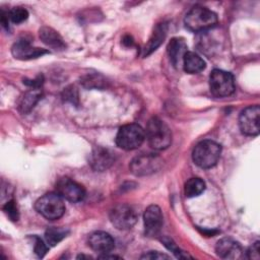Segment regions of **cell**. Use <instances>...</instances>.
Masks as SVG:
<instances>
[{
  "label": "cell",
  "mask_w": 260,
  "mask_h": 260,
  "mask_svg": "<svg viewBox=\"0 0 260 260\" xmlns=\"http://www.w3.org/2000/svg\"><path fill=\"white\" fill-rule=\"evenodd\" d=\"M260 243L259 241H256L252 246L247 250V257L249 259H255L258 260L260 258Z\"/></svg>",
  "instance_id": "28"
},
{
  "label": "cell",
  "mask_w": 260,
  "mask_h": 260,
  "mask_svg": "<svg viewBox=\"0 0 260 260\" xmlns=\"http://www.w3.org/2000/svg\"><path fill=\"white\" fill-rule=\"evenodd\" d=\"M161 242L164 243V245L171 251L173 252L178 258H188L190 257L188 254H186L184 251H182L174 242L172 239L170 238H164L161 239Z\"/></svg>",
  "instance_id": "25"
},
{
  "label": "cell",
  "mask_w": 260,
  "mask_h": 260,
  "mask_svg": "<svg viewBox=\"0 0 260 260\" xmlns=\"http://www.w3.org/2000/svg\"><path fill=\"white\" fill-rule=\"evenodd\" d=\"M11 53L15 59L30 60L42 57L43 55L48 54L49 51L46 49L34 47L26 40H19L13 44L11 48Z\"/></svg>",
  "instance_id": "11"
},
{
  "label": "cell",
  "mask_w": 260,
  "mask_h": 260,
  "mask_svg": "<svg viewBox=\"0 0 260 260\" xmlns=\"http://www.w3.org/2000/svg\"><path fill=\"white\" fill-rule=\"evenodd\" d=\"M167 51H168L170 61L175 67L182 65L183 58L185 54L188 52L185 41L180 38L172 39L168 45Z\"/></svg>",
  "instance_id": "16"
},
{
  "label": "cell",
  "mask_w": 260,
  "mask_h": 260,
  "mask_svg": "<svg viewBox=\"0 0 260 260\" xmlns=\"http://www.w3.org/2000/svg\"><path fill=\"white\" fill-rule=\"evenodd\" d=\"M143 222L147 235L155 236L156 234H158L164 223L161 209L157 205H149L144 211Z\"/></svg>",
  "instance_id": "13"
},
{
  "label": "cell",
  "mask_w": 260,
  "mask_h": 260,
  "mask_svg": "<svg viewBox=\"0 0 260 260\" xmlns=\"http://www.w3.org/2000/svg\"><path fill=\"white\" fill-rule=\"evenodd\" d=\"M105 79L99 75V74H88V75H85L81 82L84 86L86 87H89V88H92V87H102L104 86V83H105Z\"/></svg>",
  "instance_id": "24"
},
{
  "label": "cell",
  "mask_w": 260,
  "mask_h": 260,
  "mask_svg": "<svg viewBox=\"0 0 260 260\" xmlns=\"http://www.w3.org/2000/svg\"><path fill=\"white\" fill-rule=\"evenodd\" d=\"M35 240H36L35 253L39 258H43L45 256V254L47 253V251H48V246L39 237H35Z\"/></svg>",
  "instance_id": "27"
},
{
  "label": "cell",
  "mask_w": 260,
  "mask_h": 260,
  "mask_svg": "<svg viewBox=\"0 0 260 260\" xmlns=\"http://www.w3.org/2000/svg\"><path fill=\"white\" fill-rule=\"evenodd\" d=\"M36 210L45 218L55 220L63 216L65 212L64 199L56 193H47L35 203Z\"/></svg>",
  "instance_id": "4"
},
{
  "label": "cell",
  "mask_w": 260,
  "mask_h": 260,
  "mask_svg": "<svg viewBox=\"0 0 260 260\" xmlns=\"http://www.w3.org/2000/svg\"><path fill=\"white\" fill-rule=\"evenodd\" d=\"M39 36L41 41L48 47L57 50L62 51L66 48V44L62 37L52 27L49 26H43L39 30Z\"/></svg>",
  "instance_id": "17"
},
{
  "label": "cell",
  "mask_w": 260,
  "mask_h": 260,
  "mask_svg": "<svg viewBox=\"0 0 260 260\" xmlns=\"http://www.w3.org/2000/svg\"><path fill=\"white\" fill-rule=\"evenodd\" d=\"M145 138L152 148L161 150L170 146L172 142V132L162 120L157 117H152L147 123Z\"/></svg>",
  "instance_id": "2"
},
{
  "label": "cell",
  "mask_w": 260,
  "mask_h": 260,
  "mask_svg": "<svg viewBox=\"0 0 260 260\" xmlns=\"http://www.w3.org/2000/svg\"><path fill=\"white\" fill-rule=\"evenodd\" d=\"M221 153V146L213 140L200 141L192 152V158L195 165L202 169H210L214 167Z\"/></svg>",
  "instance_id": "3"
},
{
  "label": "cell",
  "mask_w": 260,
  "mask_h": 260,
  "mask_svg": "<svg viewBox=\"0 0 260 260\" xmlns=\"http://www.w3.org/2000/svg\"><path fill=\"white\" fill-rule=\"evenodd\" d=\"M215 252L217 256L222 259H240L243 255L241 245L232 238H222L215 245Z\"/></svg>",
  "instance_id": "15"
},
{
  "label": "cell",
  "mask_w": 260,
  "mask_h": 260,
  "mask_svg": "<svg viewBox=\"0 0 260 260\" xmlns=\"http://www.w3.org/2000/svg\"><path fill=\"white\" fill-rule=\"evenodd\" d=\"M136 210L129 204H118L110 211L112 224L121 231L131 229L137 221Z\"/></svg>",
  "instance_id": "8"
},
{
  "label": "cell",
  "mask_w": 260,
  "mask_h": 260,
  "mask_svg": "<svg viewBox=\"0 0 260 260\" xmlns=\"http://www.w3.org/2000/svg\"><path fill=\"white\" fill-rule=\"evenodd\" d=\"M141 259H170V256L158 251H149L142 255Z\"/></svg>",
  "instance_id": "29"
},
{
  "label": "cell",
  "mask_w": 260,
  "mask_h": 260,
  "mask_svg": "<svg viewBox=\"0 0 260 260\" xmlns=\"http://www.w3.org/2000/svg\"><path fill=\"white\" fill-rule=\"evenodd\" d=\"M42 89L40 88H34L30 87L29 90L24 92V94L21 96L18 105V110L22 114H26L30 112L35 106L38 104V102L42 98Z\"/></svg>",
  "instance_id": "19"
},
{
  "label": "cell",
  "mask_w": 260,
  "mask_h": 260,
  "mask_svg": "<svg viewBox=\"0 0 260 260\" xmlns=\"http://www.w3.org/2000/svg\"><path fill=\"white\" fill-rule=\"evenodd\" d=\"M205 61L196 53L188 51L182 62V66L185 72L189 74H195L201 72L205 68Z\"/></svg>",
  "instance_id": "18"
},
{
  "label": "cell",
  "mask_w": 260,
  "mask_h": 260,
  "mask_svg": "<svg viewBox=\"0 0 260 260\" xmlns=\"http://www.w3.org/2000/svg\"><path fill=\"white\" fill-rule=\"evenodd\" d=\"M162 166V159L155 154H140L135 156L130 165L129 169L135 176L142 177L156 173Z\"/></svg>",
  "instance_id": "7"
},
{
  "label": "cell",
  "mask_w": 260,
  "mask_h": 260,
  "mask_svg": "<svg viewBox=\"0 0 260 260\" xmlns=\"http://www.w3.org/2000/svg\"><path fill=\"white\" fill-rule=\"evenodd\" d=\"M145 139V130L138 124L123 125L116 135V144L125 150L138 148Z\"/></svg>",
  "instance_id": "5"
},
{
  "label": "cell",
  "mask_w": 260,
  "mask_h": 260,
  "mask_svg": "<svg viewBox=\"0 0 260 260\" xmlns=\"http://www.w3.org/2000/svg\"><path fill=\"white\" fill-rule=\"evenodd\" d=\"M56 191L63 199L73 203L82 201L85 197V190L83 186L68 177L60 178L57 181Z\"/></svg>",
  "instance_id": "10"
},
{
  "label": "cell",
  "mask_w": 260,
  "mask_h": 260,
  "mask_svg": "<svg viewBox=\"0 0 260 260\" xmlns=\"http://www.w3.org/2000/svg\"><path fill=\"white\" fill-rule=\"evenodd\" d=\"M210 92L216 98H224L234 93L236 89L234 75L221 69H214L209 76Z\"/></svg>",
  "instance_id": "6"
},
{
  "label": "cell",
  "mask_w": 260,
  "mask_h": 260,
  "mask_svg": "<svg viewBox=\"0 0 260 260\" xmlns=\"http://www.w3.org/2000/svg\"><path fill=\"white\" fill-rule=\"evenodd\" d=\"M115 160L114 153L105 147L96 146L89 154V165L94 171L104 172L108 170Z\"/></svg>",
  "instance_id": "12"
},
{
  "label": "cell",
  "mask_w": 260,
  "mask_h": 260,
  "mask_svg": "<svg viewBox=\"0 0 260 260\" xmlns=\"http://www.w3.org/2000/svg\"><path fill=\"white\" fill-rule=\"evenodd\" d=\"M260 108L258 105L249 106L244 109L239 116V126L241 132L245 135L256 136L259 134Z\"/></svg>",
  "instance_id": "9"
},
{
  "label": "cell",
  "mask_w": 260,
  "mask_h": 260,
  "mask_svg": "<svg viewBox=\"0 0 260 260\" xmlns=\"http://www.w3.org/2000/svg\"><path fill=\"white\" fill-rule=\"evenodd\" d=\"M87 243H88V246L94 252L102 253V254L110 253L115 247V242L112 236L102 231H96L91 233L88 236Z\"/></svg>",
  "instance_id": "14"
},
{
  "label": "cell",
  "mask_w": 260,
  "mask_h": 260,
  "mask_svg": "<svg viewBox=\"0 0 260 260\" xmlns=\"http://www.w3.org/2000/svg\"><path fill=\"white\" fill-rule=\"evenodd\" d=\"M69 234L65 228H49L45 232V240L49 246H56Z\"/></svg>",
  "instance_id": "22"
},
{
  "label": "cell",
  "mask_w": 260,
  "mask_h": 260,
  "mask_svg": "<svg viewBox=\"0 0 260 260\" xmlns=\"http://www.w3.org/2000/svg\"><path fill=\"white\" fill-rule=\"evenodd\" d=\"M3 210L11 220L16 221L18 219V209L14 200H10L6 202L5 205L3 206Z\"/></svg>",
  "instance_id": "26"
},
{
  "label": "cell",
  "mask_w": 260,
  "mask_h": 260,
  "mask_svg": "<svg viewBox=\"0 0 260 260\" xmlns=\"http://www.w3.org/2000/svg\"><path fill=\"white\" fill-rule=\"evenodd\" d=\"M74 93H76V90L74 87L66 88L64 90V99L66 101H70L71 103H74V100H77V94L74 95Z\"/></svg>",
  "instance_id": "30"
},
{
  "label": "cell",
  "mask_w": 260,
  "mask_h": 260,
  "mask_svg": "<svg viewBox=\"0 0 260 260\" xmlns=\"http://www.w3.org/2000/svg\"><path fill=\"white\" fill-rule=\"evenodd\" d=\"M205 190V183L200 178L189 179L184 186V193L187 198L197 197Z\"/></svg>",
  "instance_id": "21"
},
{
  "label": "cell",
  "mask_w": 260,
  "mask_h": 260,
  "mask_svg": "<svg viewBox=\"0 0 260 260\" xmlns=\"http://www.w3.org/2000/svg\"><path fill=\"white\" fill-rule=\"evenodd\" d=\"M9 19L14 23H21L25 21L28 17V12L23 7H13L11 10L8 11Z\"/></svg>",
  "instance_id": "23"
},
{
  "label": "cell",
  "mask_w": 260,
  "mask_h": 260,
  "mask_svg": "<svg viewBox=\"0 0 260 260\" xmlns=\"http://www.w3.org/2000/svg\"><path fill=\"white\" fill-rule=\"evenodd\" d=\"M217 15L203 6L192 7L185 16V26L194 32H201L214 27L217 24Z\"/></svg>",
  "instance_id": "1"
},
{
  "label": "cell",
  "mask_w": 260,
  "mask_h": 260,
  "mask_svg": "<svg viewBox=\"0 0 260 260\" xmlns=\"http://www.w3.org/2000/svg\"><path fill=\"white\" fill-rule=\"evenodd\" d=\"M133 40L130 36H126L124 39H123V44L126 45V46H132L133 45Z\"/></svg>",
  "instance_id": "31"
},
{
  "label": "cell",
  "mask_w": 260,
  "mask_h": 260,
  "mask_svg": "<svg viewBox=\"0 0 260 260\" xmlns=\"http://www.w3.org/2000/svg\"><path fill=\"white\" fill-rule=\"evenodd\" d=\"M167 24L166 23H158L147 43V45L144 48V56H147L151 54L153 51H155L160 44L164 42L166 35H167Z\"/></svg>",
  "instance_id": "20"
}]
</instances>
